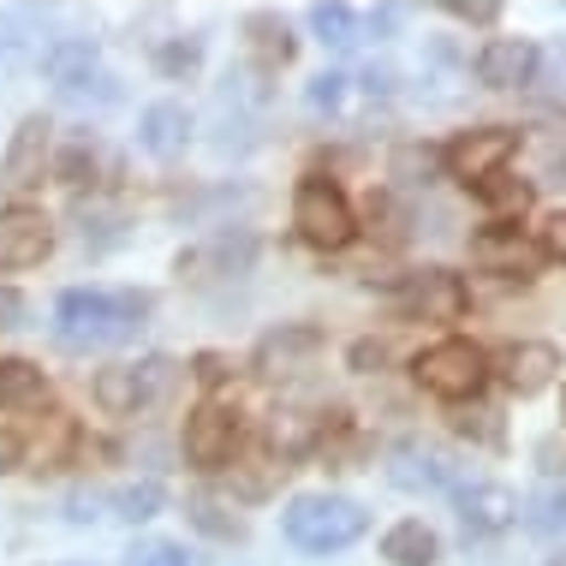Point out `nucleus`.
Returning a JSON list of instances; mask_svg holds the SVG:
<instances>
[{
	"label": "nucleus",
	"instance_id": "obj_1",
	"mask_svg": "<svg viewBox=\"0 0 566 566\" xmlns=\"http://www.w3.org/2000/svg\"><path fill=\"white\" fill-rule=\"evenodd\" d=\"M149 323V293L132 286H72L54 298V340L66 352H108L137 340Z\"/></svg>",
	"mask_w": 566,
	"mask_h": 566
},
{
	"label": "nucleus",
	"instance_id": "obj_2",
	"mask_svg": "<svg viewBox=\"0 0 566 566\" xmlns=\"http://www.w3.org/2000/svg\"><path fill=\"white\" fill-rule=\"evenodd\" d=\"M286 543L304 548V555H340L370 531V513L352 495H334V489H311V495H293L281 513Z\"/></svg>",
	"mask_w": 566,
	"mask_h": 566
},
{
	"label": "nucleus",
	"instance_id": "obj_3",
	"mask_svg": "<svg viewBox=\"0 0 566 566\" xmlns=\"http://www.w3.org/2000/svg\"><path fill=\"white\" fill-rule=\"evenodd\" d=\"M489 376H495V364H489V352L478 340H436L423 346L418 358H411V381H418L423 394H436V400L448 406H465L478 400V394L489 388Z\"/></svg>",
	"mask_w": 566,
	"mask_h": 566
},
{
	"label": "nucleus",
	"instance_id": "obj_4",
	"mask_svg": "<svg viewBox=\"0 0 566 566\" xmlns=\"http://www.w3.org/2000/svg\"><path fill=\"white\" fill-rule=\"evenodd\" d=\"M179 388V364L167 352H149L137 364H108L96 370V406L114 418H137V411H156L167 394Z\"/></svg>",
	"mask_w": 566,
	"mask_h": 566
},
{
	"label": "nucleus",
	"instance_id": "obj_5",
	"mask_svg": "<svg viewBox=\"0 0 566 566\" xmlns=\"http://www.w3.org/2000/svg\"><path fill=\"white\" fill-rule=\"evenodd\" d=\"M293 227L316 251H346L358 239V209H352V197L328 174H304L293 191Z\"/></svg>",
	"mask_w": 566,
	"mask_h": 566
},
{
	"label": "nucleus",
	"instance_id": "obj_6",
	"mask_svg": "<svg viewBox=\"0 0 566 566\" xmlns=\"http://www.w3.org/2000/svg\"><path fill=\"white\" fill-rule=\"evenodd\" d=\"M239 436H244L239 406L233 400H203L186 418V459H191L197 471H221V465H233Z\"/></svg>",
	"mask_w": 566,
	"mask_h": 566
},
{
	"label": "nucleus",
	"instance_id": "obj_7",
	"mask_svg": "<svg viewBox=\"0 0 566 566\" xmlns=\"http://www.w3.org/2000/svg\"><path fill=\"white\" fill-rule=\"evenodd\" d=\"M513 156H518V132L513 126H471V132H459L453 144L441 149L448 174L465 179V186H483L489 174H507Z\"/></svg>",
	"mask_w": 566,
	"mask_h": 566
},
{
	"label": "nucleus",
	"instance_id": "obj_8",
	"mask_svg": "<svg viewBox=\"0 0 566 566\" xmlns=\"http://www.w3.org/2000/svg\"><path fill=\"white\" fill-rule=\"evenodd\" d=\"M49 167H54V126L42 114H24L12 144H7V156H0V186L12 197H24L49 179Z\"/></svg>",
	"mask_w": 566,
	"mask_h": 566
},
{
	"label": "nucleus",
	"instance_id": "obj_9",
	"mask_svg": "<svg viewBox=\"0 0 566 566\" xmlns=\"http://www.w3.org/2000/svg\"><path fill=\"white\" fill-rule=\"evenodd\" d=\"M465 304H471V293L453 269H418L400 281V311L418 316V323H459Z\"/></svg>",
	"mask_w": 566,
	"mask_h": 566
},
{
	"label": "nucleus",
	"instance_id": "obj_10",
	"mask_svg": "<svg viewBox=\"0 0 566 566\" xmlns=\"http://www.w3.org/2000/svg\"><path fill=\"white\" fill-rule=\"evenodd\" d=\"M471 66H478V84L489 90H531L543 72V49L531 36H489Z\"/></svg>",
	"mask_w": 566,
	"mask_h": 566
},
{
	"label": "nucleus",
	"instance_id": "obj_11",
	"mask_svg": "<svg viewBox=\"0 0 566 566\" xmlns=\"http://www.w3.org/2000/svg\"><path fill=\"white\" fill-rule=\"evenodd\" d=\"M453 507H459V531H465L471 543H489V537H501L507 525H518L513 489H501V483H489V478H471L453 495Z\"/></svg>",
	"mask_w": 566,
	"mask_h": 566
},
{
	"label": "nucleus",
	"instance_id": "obj_12",
	"mask_svg": "<svg viewBox=\"0 0 566 566\" xmlns=\"http://www.w3.org/2000/svg\"><path fill=\"white\" fill-rule=\"evenodd\" d=\"M388 483H400V489H436V495H459V489H465V465H453L448 453L423 448V441H406V448H394V459H388Z\"/></svg>",
	"mask_w": 566,
	"mask_h": 566
},
{
	"label": "nucleus",
	"instance_id": "obj_13",
	"mask_svg": "<svg viewBox=\"0 0 566 566\" xmlns=\"http://www.w3.org/2000/svg\"><path fill=\"white\" fill-rule=\"evenodd\" d=\"M495 370H501V381H507L518 400H531V394H543L548 381L560 376V346L555 340H518V346H507L495 358Z\"/></svg>",
	"mask_w": 566,
	"mask_h": 566
},
{
	"label": "nucleus",
	"instance_id": "obj_14",
	"mask_svg": "<svg viewBox=\"0 0 566 566\" xmlns=\"http://www.w3.org/2000/svg\"><path fill=\"white\" fill-rule=\"evenodd\" d=\"M316 352H323V334L311 323H281L256 340V376H293L316 358Z\"/></svg>",
	"mask_w": 566,
	"mask_h": 566
},
{
	"label": "nucleus",
	"instance_id": "obj_15",
	"mask_svg": "<svg viewBox=\"0 0 566 566\" xmlns=\"http://www.w3.org/2000/svg\"><path fill=\"white\" fill-rule=\"evenodd\" d=\"M54 251V221L36 209H12L0 216V269H30Z\"/></svg>",
	"mask_w": 566,
	"mask_h": 566
},
{
	"label": "nucleus",
	"instance_id": "obj_16",
	"mask_svg": "<svg viewBox=\"0 0 566 566\" xmlns=\"http://www.w3.org/2000/svg\"><path fill=\"white\" fill-rule=\"evenodd\" d=\"M137 144H144V156H156V161H179L186 144H191V114L179 108V102L144 108V119H137Z\"/></svg>",
	"mask_w": 566,
	"mask_h": 566
},
{
	"label": "nucleus",
	"instance_id": "obj_17",
	"mask_svg": "<svg viewBox=\"0 0 566 566\" xmlns=\"http://www.w3.org/2000/svg\"><path fill=\"white\" fill-rule=\"evenodd\" d=\"M244 49H251L256 72H281L298 60V36L286 30L281 12H251V19H244Z\"/></svg>",
	"mask_w": 566,
	"mask_h": 566
},
{
	"label": "nucleus",
	"instance_id": "obj_18",
	"mask_svg": "<svg viewBox=\"0 0 566 566\" xmlns=\"http://www.w3.org/2000/svg\"><path fill=\"white\" fill-rule=\"evenodd\" d=\"M42 72L66 90V96H84V84L96 78V42L90 36H66V42H54L49 54H42Z\"/></svg>",
	"mask_w": 566,
	"mask_h": 566
},
{
	"label": "nucleus",
	"instance_id": "obj_19",
	"mask_svg": "<svg viewBox=\"0 0 566 566\" xmlns=\"http://www.w3.org/2000/svg\"><path fill=\"white\" fill-rule=\"evenodd\" d=\"M381 560L388 566H436L441 537L423 518H400V525H388V537H381Z\"/></svg>",
	"mask_w": 566,
	"mask_h": 566
},
{
	"label": "nucleus",
	"instance_id": "obj_20",
	"mask_svg": "<svg viewBox=\"0 0 566 566\" xmlns=\"http://www.w3.org/2000/svg\"><path fill=\"white\" fill-rule=\"evenodd\" d=\"M471 256H478L483 269H495V274H518V281L531 274V263H537L531 244L518 239V227H489V233H478L471 239Z\"/></svg>",
	"mask_w": 566,
	"mask_h": 566
},
{
	"label": "nucleus",
	"instance_id": "obj_21",
	"mask_svg": "<svg viewBox=\"0 0 566 566\" xmlns=\"http://www.w3.org/2000/svg\"><path fill=\"white\" fill-rule=\"evenodd\" d=\"M49 394V376L36 370L30 358H0V406L7 411H24V406H42Z\"/></svg>",
	"mask_w": 566,
	"mask_h": 566
},
{
	"label": "nucleus",
	"instance_id": "obj_22",
	"mask_svg": "<svg viewBox=\"0 0 566 566\" xmlns=\"http://www.w3.org/2000/svg\"><path fill=\"white\" fill-rule=\"evenodd\" d=\"M518 525L531 537H566V483H543L537 495L518 507Z\"/></svg>",
	"mask_w": 566,
	"mask_h": 566
},
{
	"label": "nucleus",
	"instance_id": "obj_23",
	"mask_svg": "<svg viewBox=\"0 0 566 566\" xmlns=\"http://www.w3.org/2000/svg\"><path fill=\"white\" fill-rule=\"evenodd\" d=\"M471 191H478L483 203L495 209V216H507V221H518V216L531 209V197H537V191L525 186V179H513V174H489L483 186H471Z\"/></svg>",
	"mask_w": 566,
	"mask_h": 566
},
{
	"label": "nucleus",
	"instance_id": "obj_24",
	"mask_svg": "<svg viewBox=\"0 0 566 566\" xmlns=\"http://www.w3.org/2000/svg\"><path fill=\"white\" fill-rule=\"evenodd\" d=\"M311 30L328 42V49H352V42H358V12L340 7V0H316V7H311Z\"/></svg>",
	"mask_w": 566,
	"mask_h": 566
},
{
	"label": "nucleus",
	"instance_id": "obj_25",
	"mask_svg": "<svg viewBox=\"0 0 566 566\" xmlns=\"http://www.w3.org/2000/svg\"><path fill=\"white\" fill-rule=\"evenodd\" d=\"M108 507H114V518H126V525H144V518L161 513V483H126V489H114Z\"/></svg>",
	"mask_w": 566,
	"mask_h": 566
},
{
	"label": "nucleus",
	"instance_id": "obj_26",
	"mask_svg": "<svg viewBox=\"0 0 566 566\" xmlns=\"http://www.w3.org/2000/svg\"><path fill=\"white\" fill-rule=\"evenodd\" d=\"M186 518H191L197 531H209V537H221V543H239V537H244V518L227 513L221 501H209V495H197L191 507H186Z\"/></svg>",
	"mask_w": 566,
	"mask_h": 566
},
{
	"label": "nucleus",
	"instance_id": "obj_27",
	"mask_svg": "<svg viewBox=\"0 0 566 566\" xmlns=\"http://www.w3.org/2000/svg\"><path fill=\"white\" fill-rule=\"evenodd\" d=\"M126 566H191V555L179 543H167V537H137L126 548Z\"/></svg>",
	"mask_w": 566,
	"mask_h": 566
},
{
	"label": "nucleus",
	"instance_id": "obj_28",
	"mask_svg": "<svg viewBox=\"0 0 566 566\" xmlns=\"http://www.w3.org/2000/svg\"><path fill=\"white\" fill-rule=\"evenodd\" d=\"M54 174L66 179V186H90V174H96V144H90V137H78L72 149H60Z\"/></svg>",
	"mask_w": 566,
	"mask_h": 566
},
{
	"label": "nucleus",
	"instance_id": "obj_29",
	"mask_svg": "<svg viewBox=\"0 0 566 566\" xmlns=\"http://www.w3.org/2000/svg\"><path fill=\"white\" fill-rule=\"evenodd\" d=\"M346 84H352L346 72H323V78L311 84V108L316 114H340L346 108Z\"/></svg>",
	"mask_w": 566,
	"mask_h": 566
},
{
	"label": "nucleus",
	"instance_id": "obj_30",
	"mask_svg": "<svg viewBox=\"0 0 566 566\" xmlns=\"http://www.w3.org/2000/svg\"><path fill=\"white\" fill-rule=\"evenodd\" d=\"M197 60H203V42H186V36H179V42H167V49H156V66L161 72H174V78H179V72H197Z\"/></svg>",
	"mask_w": 566,
	"mask_h": 566
},
{
	"label": "nucleus",
	"instance_id": "obj_31",
	"mask_svg": "<svg viewBox=\"0 0 566 566\" xmlns=\"http://www.w3.org/2000/svg\"><path fill=\"white\" fill-rule=\"evenodd\" d=\"M448 19L489 30V24H501V7H495V0H448Z\"/></svg>",
	"mask_w": 566,
	"mask_h": 566
},
{
	"label": "nucleus",
	"instance_id": "obj_32",
	"mask_svg": "<svg viewBox=\"0 0 566 566\" xmlns=\"http://www.w3.org/2000/svg\"><path fill=\"white\" fill-rule=\"evenodd\" d=\"M453 430H459V436H478V441H489V448H501V423H495V411H459Z\"/></svg>",
	"mask_w": 566,
	"mask_h": 566
},
{
	"label": "nucleus",
	"instance_id": "obj_33",
	"mask_svg": "<svg viewBox=\"0 0 566 566\" xmlns=\"http://www.w3.org/2000/svg\"><path fill=\"white\" fill-rule=\"evenodd\" d=\"M191 376L203 381V388H216V381H227V376H233V364H227L221 352H197V358H191Z\"/></svg>",
	"mask_w": 566,
	"mask_h": 566
},
{
	"label": "nucleus",
	"instance_id": "obj_34",
	"mask_svg": "<svg viewBox=\"0 0 566 566\" xmlns=\"http://www.w3.org/2000/svg\"><path fill=\"white\" fill-rule=\"evenodd\" d=\"M346 364H352V370H364V376H376L381 364H388V346H381V340H358L346 352Z\"/></svg>",
	"mask_w": 566,
	"mask_h": 566
},
{
	"label": "nucleus",
	"instance_id": "obj_35",
	"mask_svg": "<svg viewBox=\"0 0 566 566\" xmlns=\"http://www.w3.org/2000/svg\"><path fill=\"white\" fill-rule=\"evenodd\" d=\"M543 256H555V263H566V209H555V216L543 221Z\"/></svg>",
	"mask_w": 566,
	"mask_h": 566
},
{
	"label": "nucleus",
	"instance_id": "obj_36",
	"mask_svg": "<svg viewBox=\"0 0 566 566\" xmlns=\"http://www.w3.org/2000/svg\"><path fill=\"white\" fill-rule=\"evenodd\" d=\"M24 316H30V304L19 286H0V328H24Z\"/></svg>",
	"mask_w": 566,
	"mask_h": 566
},
{
	"label": "nucleus",
	"instance_id": "obj_37",
	"mask_svg": "<svg viewBox=\"0 0 566 566\" xmlns=\"http://www.w3.org/2000/svg\"><path fill=\"white\" fill-rule=\"evenodd\" d=\"M12 465H19V441H12V436H0V478H7Z\"/></svg>",
	"mask_w": 566,
	"mask_h": 566
},
{
	"label": "nucleus",
	"instance_id": "obj_38",
	"mask_svg": "<svg viewBox=\"0 0 566 566\" xmlns=\"http://www.w3.org/2000/svg\"><path fill=\"white\" fill-rule=\"evenodd\" d=\"M548 566H566V555H555V560H548Z\"/></svg>",
	"mask_w": 566,
	"mask_h": 566
},
{
	"label": "nucleus",
	"instance_id": "obj_39",
	"mask_svg": "<svg viewBox=\"0 0 566 566\" xmlns=\"http://www.w3.org/2000/svg\"><path fill=\"white\" fill-rule=\"evenodd\" d=\"M560 411H566V400H560Z\"/></svg>",
	"mask_w": 566,
	"mask_h": 566
}]
</instances>
